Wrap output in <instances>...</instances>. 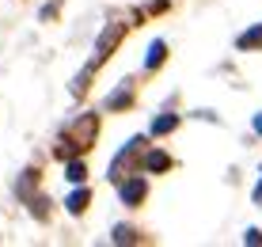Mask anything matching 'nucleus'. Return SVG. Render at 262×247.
Masks as SVG:
<instances>
[{"label":"nucleus","instance_id":"nucleus-1","mask_svg":"<svg viewBox=\"0 0 262 247\" xmlns=\"http://www.w3.org/2000/svg\"><path fill=\"white\" fill-rule=\"evenodd\" d=\"M95 137H99V118L84 114L80 122H72L57 141V156H80V152L95 149Z\"/></svg>","mask_w":262,"mask_h":247},{"label":"nucleus","instance_id":"nucleus-2","mask_svg":"<svg viewBox=\"0 0 262 247\" xmlns=\"http://www.w3.org/2000/svg\"><path fill=\"white\" fill-rule=\"evenodd\" d=\"M144 145H148V137H133V141H125L122 152L111 160V168H106V179H111V182H122L125 175L141 171V152H144Z\"/></svg>","mask_w":262,"mask_h":247},{"label":"nucleus","instance_id":"nucleus-3","mask_svg":"<svg viewBox=\"0 0 262 247\" xmlns=\"http://www.w3.org/2000/svg\"><path fill=\"white\" fill-rule=\"evenodd\" d=\"M122 38H125V23H111V27H103V34H99V42H95V53H92V61H88V72H95L99 65H103V61L122 46Z\"/></svg>","mask_w":262,"mask_h":247},{"label":"nucleus","instance_id":"nucleus-4","mask_svg":"<svg viewBox=\"0 0 262 247\" xmlns=\"http://www.w3.org/2000/svg\"><path fill=\"white\" fill-rule=\"evenodd\" d=\"M148 198V182L141 179V171H133V175H125L118 182V202L125 209H141V202Z\"/></svg>","mask_w":262,"mask_h":247},{"label":"nucleus","instance_id":"nucleus-5","mask_svg":"<svg viewBox=\"0 0 262 247\" xmlns=\"http://www.w3.org/2000/svg\"><path fill=\"white\" fill-rule=\"evenodd\" d=\"M236 50H243V53H247V50H262V23H255L251 31L239 34V38H236Z\"/></svg>","mask_w":262,"mask_h":247},{"label":"nucleus","instance_id":"nucleus-6","mask_svg":"<svg viewBox=\"0 0 262 247\" xmlns=\"http://www.w3.org/2000/svg\"><path fill=\"white\" fill-rule=\"evenodd\" d=\"M164 61H167V42L164 38H156V42H152L148 46V57H144V69H160V65H164Z\"/></svg>","mask_w":262,"mask_h":247},{"label":"nucleus","instance_id":"nucleus-7","mask_svg":"<svg viewBox=\"0 0 262 247\" xmlns=\"http://www.w3.org/2000/svg\"><path fill=\"white\" fill-rule=\"evenodd\" d=\"M167 168H171V156H167V152L152 149L148 156H144V171H148V175H156V171H167Z\"/></svg>","mask_w":262,"mask_h":247},{"label":"nucleus","instance_id":"nucleus-8","mask_svg":"<svg viewBox=\"0 0 262 247\" xmlns=\"http://www.w3.org/2000/svg\"><path fill=\"white\" fill-rule=\"evenodd\" d=\"M106 107H111V111H125V107H133V88H129V84H122L111 99H106Z\"/></svg>","mask_w":262,"mask_h":247},{"label":"nucleus","instance_id":"nucleus-9","mask_svg":"<svg viewBox=\"0 0 262 247\" xmlns=\"http://www.w3.org/2000/svg\"><path fill=\"white\" fill-rule=\"evenodd\" d=\"M88 202H92V190H88V187H80V190H72V194H69V213H84V209H88Z\"/></svg>","mask_w":262,"mask_h":247},{"label":"nucleus","instance_id":"nucleus-10","mask_svg":"<svg viewBox=\"0 0 262 247\" xmlns=\"http://www.w3.org/2000/svg\"><path fill=\"white\" fill-rule=\"evenodd\" d=\"M171 130H179V114H160L156 122H152V137H164V133H171Z\"/></svg>","mask_w":262,"mask_h":247},{"label":"nucleus","instance_id":"nucleus-11","mask_svg":"<svg viewBox=\"0 0 262 247\" xmlns=\"http://www.w3.org/2000/svg\"><path fill=\"white\" fill-rule=\"evenodd\" d=\"M111 240H114V243H137V240H141V232H137V228H129V224H118Z\"/></svg>","mask_w":262,"mask_h":247},{"label":"nucleus","instance_id":"nucleus-12","mask_svg":"<svg viewBox=\"0 0 262 247\" xmlns=\"http://www.w3.org/2000/svg\"><path fill=\"white\" fill-rule=\"evenodd\" d=\"M65 179H69V182H84V179H88V168H84V160H69V168H65Z\"/></svg>","mask_w":262,"mask_h":247},{"label":"nucleus","instance_id":"nucleus-13","mask_svg":"<svg viewBox=\"0 0 262 247\" xmlns=\"http://www.w3.org/2000/svg\"><path fill=\"white\" fill-rule=\"evenodd\" d=\"M243 243H247V247H258V243H262V232H258V228H247V232H243Z\"/></svg>","mask_w":262,"mask_h":247},{"label":"nucleus","instance_id":"nucleus-14","mask_svg":"<svg viewBox=\"0 0 262 247\" xmlns=\"http://www.w3.org/2000/svg\"><path fill=\"white\" fill-rule=\"evenodd\" d=\"M255 202H258V205H262V179H258V182H255Z\"/></svg>","mask_w":262,"mask_h":247},{"label":"nucleus","instance_id":"nucleus-15","mask_svg":"<svg viewBox=\"0 0 262 247\" xmlns=\"http://www.w3.org/2000/svg\"><path fill=\"white\" fill-rule=\"evenodd\" d=\"M255 133H262V114H255Z\"/></svg>","mask_w":262,"mask_h":247}]
</instances>
